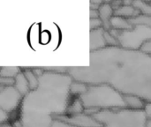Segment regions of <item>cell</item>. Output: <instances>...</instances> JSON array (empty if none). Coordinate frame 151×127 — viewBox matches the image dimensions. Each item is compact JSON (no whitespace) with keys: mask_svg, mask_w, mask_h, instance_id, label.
Wrapping results in <instances>:
<instances>
[{"mask_svg":"<svg viewBox=\"0 0 151 127\" xmlns=\"http://www.w3.org/2000/svg\"><path fill=\"white\" fill-rule=\"evenodd\" d=\"M23 96L15 87H1L0 89V110L11 114L20 107Z\"/></svg>","mask_w":151,"mask_h":127,"instance_id":"cell-6","label":"cell"},{"mask_svg":"<svg viewBox=\"0 0 151 127\" xmlns=\"http://www.w3.org/2000/svg\"><path fill=\"white\" fill-rule=\"evenodd\" d=\"M89 27H90V30H95V29L104 27V24L100 18L99 19H92L89 21Z\"/></svg>","mask_w":151,"mask_h":127,"instance_id":"cell-20","label":"cell"},{"mask_svg":"<svg viewBox=\"0 0 151 127\" xmlns=\"http://www.w3.org/2000/svg\"><path fill=\"white\" fill-rule=\"evenodd\" d=\"M50 127H75L68 123H65L62 120H59V119H54Z\"/></svg>","mask_w":151,"mask_h":127,"instance_id":"cell-22","label":"cell"},{"mask_svg":"<svg viewBox=\"0 0 151 127\" xmlns=\"http://www.w3.org/2000/svg\"><path fill=\"white\" fill-rule=\"evenodd\" d=\"M111 29L114 30H119V31H125V30H132L134 29V26L130 24L128 19L119 17V16H113L111 19Z\"/></svg>","mask_w":151,"mask_h":127,"instance_id":"cell-12","label":"cell"},{"mask_svg":"<svg viewBox=\"0 0 151 127\" xmlns=\"http://www.w3.org/2000/svg\"><path fill=\"white\" fill-rule=\"evenodd\" d=\"M88 85L73 80L70 87V93L72 96H81L88 91Z\"/></svg>","mask_w":151,"mask_h":127,"instance_id":"cell-15","label":"cell"},{"mask_svg":"<svg viewBox=\"0 0 151 127\" xmlns=\"http://www.w3.org/2000/svg\"><path fill=\"white\" fill-rule=\"evenodd\" d=\"M89 56V65L67 67L73 80L87 85L108 84L122 95L151 103V56L120 46L106 47Z\"/></svg>","mask_w":151,"mask_h":127,"instance_id":"cell-1","label":"cell"},{"mask_svg":"<svg viewBox=\"0 0 151 127\" xmlns=\"http://www.w3.org/2000/svg\"><path fill=\"white\" fill-rule=\"evenodd\" d=\"M110 32L117 38L121 48L131 50H140L147 41L151 40V27L145 25L134 26L132 30L111 29Z\"/></svg>","mask_w":151,"mask_h":127,"instance_id":"cell-5","label":"cell"},{"mask_svg":"<svg viewBox=\"0 0 151 127\" xmlns=\"http://www.w3.org/2000/svg\"><path fill=\"white\" fill-rule=\"evenodd\" d=\"M114 15L129 19L136 18L142 14H141L140 11L137 10L136 8H134L133 5H124L123 4L118 10L114 11Z\"/></svg>","mask_w":151,"mask_h":127,"instance_id":"cell-10","label":"cell"},{"mask_svg":"<svg viewBox=\"0 0 151 127\" xmlns=\"http://www.w3.org/2000/svg\"><path fill=\"white\" fill-rule=\"evenodd\" d=\"M141 51H142L145 54H148L151 56V40L147 41L142 47H141Z\"/></svg>","mask_w":151,"mask_h":127,"instance_id":"cell-23","label":"cell"},{"mask_svg":"<svg viewBox=\"0 0 151 127\" xmlns=\"http://www.w3.org/2000/svg\"><path fill=\"white\" fill-rule=\"evenodd\" d=\"M22 72H24L27 81H28V84H29V88H30V91L32 90H35L37 88L38 85H39V79L38 77L33 72L32 69L31 68H26V70H22Z\"/></svg>","mask_w":151,"mask_h":127,"instance_id":"cell-18","label":"cell"},{"mask_svg":"<svg viewBox=\"0 0 151 127\" xmlns=\"http://www.w3.org/2000/svg\"><path fill=\"white\" fill-rule=\"evenodd\" d=\"M104 39H105L107 47H119V41L114 35L111 34L110 31H107V30L104 31Z\"/></svg>","mask_w":151,"mask_h":127,"instance_id":"cell-19","label":"cell"},{"mask_svg":"<svg viewBox=\"0 0 151 127\" xmlns=\"http://www.w3.org/2000/svg\"><path fill=\"white\" fill-rule=\"evenodd\" d=\"M124 95V101L127 104V108L135 110H142L145 109L146 104L142 98L133 95Z\"/></svg>","mask_w":151,"mask_h":127,"instance_id":"cell-11","label":"cell"},{"mask_svg":"<svg viewBox=\"0 0 151 127\" xmlns=\"http://www.w3.org/2000/svg\"><path fill=\"white\" fill-rule=\"evenodd\" d=\"M104 31L105 29L104 27L95 29V30H90V33H89L90 52L98 51L107 47V44L104 39Z\"/></svg>","mask_w":151,"mask_h":127,"instance_id":"cell-8","label":"cell"},{"mask_svg":"<svg viewBox=\"0 0 151 127\" xmlns=\"http://www.w3.org/2000/svg\"><path fill=\"white\" fill-rule=\"evenodd\" d=\"M133 6L140 11L142 15L151 17V3L150 1L134 0Z\"/></svg>","mask_w":151,"mask_h":127,"instance_id":"cell-16","label":"cell"},{"mask_svg":"<svg viewBox=\"0 0 151 127\" xmlns=\"http://www.w3.org/2000/svg\"><path fill=\"white\" fill-rule=\"evenodd\" d=\"M36 89L23 97L19 120L22 127H50L53 117L66 114L73 79L68 73L44 72Z\"/></svg>","mask_w":151,"mask_h":127,"instance_id":"cell-2","label":"cell"},{"mask_svg":"<svg viewBox=\"0 0 151 127\" xmlns=\"http://www.w3.org/2000/svg\"><path fill=\"white\" fill-rule=\"evenodd\" d=\"M89 17H90V19H99V11L98 10H93V9H90L89 11Z\"/></svg>","mask_w":151,"mask_h":127,"instance_id":"cell-26","label":"cell"},{"mask_svg":"<svg viewBox=\"0 0 151 127\" xmlns=\"http://www.w3.org/2000/svg\"><path fill=\"white\" fill-rule=\"evenodd\" d=\"M21 72V68L18 66H2L0 70V77L15 79L16 76Z\"/></svg>","mask_w":151,"mask_h":127,"instance_id":"cell-17","label":"cell"},{"mask_svg":"<svg viewBox=\"0 0 151 127\" xmlns=\"http://www.w3.org/2000/svg\"><path fill=\"white\" fill-rule=\"evenodd\" d=\"M84 110H115L127 108L124 95L108 84L88 85V91L80 96Z\"/></svg>","mask_w":151,"mask_h":127,"instance_id":"cell-3","label":"cell"},{"mask_svg":"<svg viewBox=\"0 0 151 127\" xmlns=\"http://www.w3.org/2000/svg\"><path fill=\"white\" fill-rule=\"evenodd\" d=\"M99 17L104 24V28L107 31L111 29V19L114 16V10L111 4V1H105L99 8Z\"/></svg>","mask_w":151,"mask_h":127,"instance_id":"cell-9","label":"cell"},{"mask_svg":"<svg viewBox=\"0 0 151 127\" xmlns=\"http://www.w3.org/2000/svg\"><path fill=\"white\" fill-rule=\"evenodd\" d=\"M81 113H84V107L81 101L80 96H72L65 115L73 116Z\"/></svg>","mask_w":151,"mask_h":127,"instance_id":"cell-14","label":"cell"},{"mask_svg":"<svg viewBox=\"0 0 151 127\" xmlns=\"http://www.w3.org/2000/svg\"><path fill=\"white\" fill-rule=\"evenodd\" d=\"M53 119H59L65 123H68L75 127H103V125L96 121L92 116L81 113L73 116L62 115V116H55Z\"/></svg>","mask_w":151,"mask_h":127,"instance_id":"cell-7","label":"cell"},{"mask_svg":"<svg viewBox=\"0 0 151 127\" xmlns=\"http://www.w3.org/2000/svg\"><path fill=\"white\" fill-rule=\"evenodd\" d=\"M10 118L9 117V113L0 110V123L1 124H4V123H8V119Z\"/></svg>","mask_w":151,"mask_h":127,"instance_id":"cell-25","label":"cell"},{"mask_svg":"<svg viewBox=\"0 0 151 127\" xmlns=\"http://www.w3.org/2000/svg\"><path fill=\"white\" fill-rule=\"evenodd\" d=\"M1 87H13L15 85V79L13 78H1L0 77Z\"/></svg>","mask_w":151,"mask_h":127,"instance_id":"cell-21","label":"cell"},{"mask_svg":"<svg viewBox=\"0 0 151 127\" xmlns=\"http://www.w3.org/2000/svg\"><path fill=\"white\" fill-rule=\"evenodd\" d=\"M92 117L103 127H146L148 120L144 110H135L128 108L99 110Z\"/></svg>","mask_w":151,"mask_h":127,"instance_id":"cell-4","label":"cell"},{"mask_svg":"<svg viewBox=\"0 0 151 127\" xmlns=\"http://www.w3.org/2000/svg\"><path fill=\"white\" fill-rule=\"evenodd\" d=\"M0 127H13V126L11 125L10 123H4V124H1Z\"/></svg>","mask_w":151,"mask_h":127,"instance_id":"cell-27","label":"cell"},{"mask_svg":"<svg viewBox=\"0 0 151 127\" xmlns=\"http://www.w3.org/2000/svg\"><path fill=\"white\" fill-rule=\"evenodd\" d=\"M150 3H151V1H150Z\"/></svg>","mask_w":151,"mask_h":127,"instance_id":"cell-28","label":"cell"},{"mask_svg":"<svg viewBox=\"0 0 151 127\" xmlns=\"http://www.w3.org/2000/svg\"><path fill=\"white\" fill-rule=\"evenodd\" d=\"M15 88L20 93V95L24 97L26 96L29 92H30V88H29V84L28 81L24 74L23 72H19L16 78H15V85H14Z\"/></svg>","mask_w":151,"mask_h":127,"instance_id":"cell-13","label":"cell"},{"mask_svg":"<svg viewBox=\"0 0 151 127\" xmlns=\"http://www.w3.org/2000/svg\"><path fill=\"white\" fill-rule=\"evenodd\" d=\"M144 110L147 114V118H148L146 127H151V103L146 104Z\"/></svg>","mask_w":151,"mask_h":127,"instance_id":"cell-24","label":"cell"}]
</instances>
